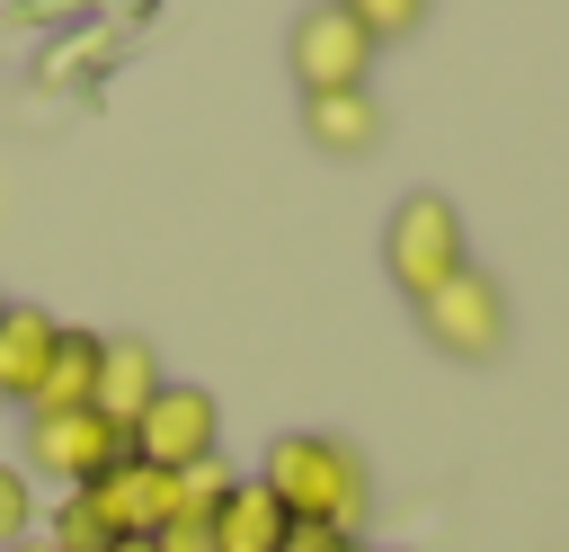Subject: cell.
Wrapping results in <instances>:
<instances>
[{"label":"cell","mask_w":569,"mask_h":552,"mask_svg":"<svg viewBox=\"0 0 569 552\" xmlns=\"http://www.w3.org/2000/svg\"><path fill=\"white\" fill-rule=\"evenodd\" d=\"M258 481L284 499V516L302 534H365L373 516V472L347 436H320V427H284L258 463Z\"/></svg>","instance_id":"6da1fadb"},{"label":"cell","mask_w":569,"mask_h":552,"mask_svg":"<svg viewBox=\"0 0 569 552\" xmlns=\"http://www.w3.org/2000/svg\"><path fill=\"white\" fill-rule=\"evenodd\" d=\"M382 267H391V285H400L409 303H427L445 276H462V267H471L462 205L436 196V187H409V196L391 205V223H382Z\"/></svg>","instance_id":"7a4b0ae2"},{"label":"cell","mask_w":569,"mask_h":552,"mask_svg":"<svg viewBox=\"0 0 569 552\" xmlns=\"http://www.w3.org/2000/svg\"><path fill=\"white\" fill-rule=\"evenodd\" d=\"M373 36L338 9V0H311L293 27H284V71L302 98H338V89H373Z\"/></svg>","instance_id":"3957f363"},{"label":"cell","mask_w":569,"mask_h":552,"mask_svg":"<svg viewBox=\"0 0 569 552\" xmlns=\"http://www.w3.org/2000/svg\"><path fill=\"white\" fill-rule=\"evenodd\" d=\"M409 312H418L427 347L453 356V365H498V356H507V285L480 276V267L445 276V285H436L427 303H409Z\"/></svg>","instance_id":"277c9868"},{"label":"cell","mask_w":569,"mask_h":552,"mask_svg":"<svg viewBox=\"0 0 569 552\" xmlns=\"http://www.w3.org/2000/svg\"><path fill=\"white\" fill-rule=\"evenodd\" d=\"M124 445H133V463H151V472H196V463L222 454V401H213L204 383H160V401L124 427Z\"/></svg>","instance_id":"5b68a950"},{"label":"cell","mask_w":569,"mask_h":552,"mask_svg":"<svg viewBox=\"0 0 569 552\" xmlns=\"http://www.w3.org/2000/svg\"><path fill=\"white\" fill-rule=\"evenodd\" d=\"M133 445H124V427L116 418H98V410H27V481L44 472V481H71V490H89L98 472H116Z\"/></svg>","instance_id":"8992f818"},{"label":"cell","mask_w":569,"mask_h":552,"mask_svg":"<svg viewBox=\"0 0 569 552\" xmlns=\"http://www.w3.org/2000/svg\"><path fill=\"white\" fill-rule=\"evenodd\" d=\"M160 383H169V374H160V347L124 329V338H107V347H98V392H89V410H98V418H116V427H133V418L160 401Z\"/></svg>","instance_id":"52a82bcc"},{"label":"cell","mask_w":569,"mask_h":552,"mask_svg":"<svg viewBox=\"0 0 569 552\" xmlns=\"http://www.w3.org/2000/svg\"><path fill=\"white\" fill-rule=\"evenodd\" d=\"M382 134H391V116H382V98H373V89L302 98V142H311V151H329V160H365Z\"/></svg>","instance_id":"ba28073f"},{"label":"cell","mask_w":569,"mask_h":552,"mask_svg":"<svg viewBox=\"0 0 569 552\" xmlns=\"http://www.w3.org/2000/svg\"><path fill=\"white\" fill-rule=\"evenodd\" d=\"M53 338H62V321H53V312H36V303H9V312H0V401L36 410L44 365H53Z\"/></svg>","instance_id":"9c48e42d"},{"label":"cell","mask_w":569,"mask_h":552,"mask_svg":"<svg viewBox=\"0 0 569 552\" xmlns=\"http://www.w3.org/2000/svg\"><path fill=\"white\" fill-rule=\"evenodd\" d=\"M213 552H284L293 543V516H284V499L267 490V481H231V499L213 507Z\"/></svg>","instance_id":"30bf717a"},{"label":"cell","mask_w":569,"mask_h":552,"mask_svg":"<svg viewBox=\"0 0 569 552\" xmlns=\"http://www.w3.org/2000/svg\"><path fill=\"white\" fill-rule=\"evenodd\" d=\"M98 329H62L53 338V365H44V392H36V410H89V392H98Z\"/></svg>","instance_id":"8fae6325"},{"label":"cell","mask_w":569,"mask_h":552,"mask_svg":"<svg viewBox=\"0 0 569 552\" xmlns=\"http://www.w3.org/2000/svg\"><path fill=\"white\" fill-rule=\"evenodd\" d=\"M231 463L213 454V463H196V472H169V525H213V507L231 499Z\"/></svg>","instance_id":"7c38bea8"},{"label":"cell","mask_w":569,"mask_h":552,"mask_svg":"<svg viewBox=\"0 0 569 552\" xmlns=\"http://www.w3.org/2000/svg\"><path fill=\"white\" fill-rule=\"evenodd\" d=\"M338 9H347L373 45H400V36H418V27H427V9H436V0H338Z\"/></svg>","instance_id":"4fadbf2b"},{"label":"cell","mask_w":569,"mask_h":552,"mask_svg":"<svg viewBox=\"0 0 569 552\" xmlns=\"http://www.w3.org/2000/svg\"><path fill=\"white\" fill-rule=\"evenodd\" d=\"M27 525H36V481L27 463H0V543H27Z\"/></svg>","instance_id":"5bb4252c"},{"label":"cell","mask_w":569,"mask_h":552,"mask_svg":"<svg viewBox=\"0 0 569 552\" xmlns=\"http://www.w3.org/2000/svg\"><path fill=\"white\" fill-rule=\"evenodd\" d=\"M53 552H107V525L89 516V499H80V490L53 507Z\"/></svg>","instance_id":"9a60e30c"},{"label":"cell","mask_w":569,"mask_h":552,"mask_svg":"<svg viewBox=\"0 0 569 552\" xmlns=\"http://www.w3.org/2000/svg\"><path fill=\"white\" fill-rule=\"evenodd\" d=\"M284 552H373V543H365V534H302V525H293Z\"/></svg>","instance_id":"2e32d148"},{"label":"cell","mask_w":569,"mask_h":552,"mask_svg":"<svg viewBox=\"0 0 569 552\" xmlns=\"http://www.w3.org/2000/svg\"><path fill=\"white\" fill-rule=\"evenodd\" d=\"M151 543H160V552H213L204 525H169V534H151Z\"/></svg>","instance_id":"e0dca14e"},{"label":"cell","mask_w":569,"mask_h":552,"mask_svg":"<svg viewBox=\"0 0 569 552\" xmlns=\"http://www.w3.org/2000/svg\"><path fill=\"white\" fill-rule=\"evenodd\" d=\"M107 552H160V543H151V534H116Z\"/></svg>","instance_id":"ac0fdd59"},{"label":"cell","mask_w":569,"mask_h":552,"mask_svg":"<svg viewBox=\"0 0 569 552\" xmlns=\"http://www.w3.org/2000/svg\"><path fill=\"white\" fill-rule=\"evenodd\" d=\"M0 552H53V543H36V534H27V543H0Z\"/></svg>","instance_id":"d6986e66"},{"label":"cell","mask_w":569,"mask_h":552,"mask_svg":"<svg viewBox=\"0 0 569 552\" xmlns=\"http://www.w3.org/2000/svg\"><path fill=\"white\" fill-rule=\"evenodd\" d=\"M0 312H9V294H0Z\"/></svg>","instance_id":"ffe728a7"}]
</instances>
